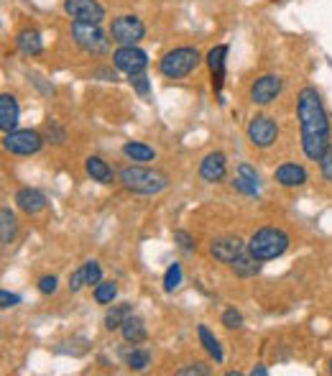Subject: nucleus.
I'll return each mask as SVG.
<instances>
[{"instance_id": "obj_5", "label": "nucleus", "mask_w": 332, "mask_h": 376, "mask_svg": "<svg viewBox=\"0 0 332 376\" xmlns=\"http://www.w3.org/2000/svg\"><path fill=\"white\" fill-rule=\"evenodd\" d=\"M72 39L74 44L80 46L85 54H92V57H103V54L110 52V39L100 29V23H72Z\"/></svg>"}, {"instance_id": "obj_26", "label": "nucleus", "mask_w": 332, "mask_h": 376, "mask_svg": "<svg viewBox=\"0 0 332 376\" xmlns=\"http://www.w3.org/2000/svg\"><path fill=\"white\" fill-rule=\"evenodd\" d=\"M15 236V215L10 213V207H3L0 210V241L3 246H8Z\"/></svg>"}, {"instance_id": "obj_21", "label": "nucleus", "mask_w": 332, "mask_h": 376, "mask_svg": "<svg viewBox=\"0 0 332 376\" xmlns=\"http://www.w3.org/2000/svg\"><path fill=\"white\" fill-rule=\"evenodd\" d=\"M120 333H123V340L126 343H143L146 340V335H148V330H146V325H143V320L140 317H136V315H131L123 323V328H120Z\"/></svg>"}, {"instance_id": "obj_23", "label": "nucleus", "mask_w": 332, "mask_h": 376, "mask_svg": "<svg viewBox=\"0 0 332 376\" xmlns=\"http://www.w3.org/2000/svg\"><path fill=\"white\" fill-rule=\"evenodd\" d=\"M131 315H133V305L131 302L113 305L110 310L105 312V328H108V330H120V328H123V323H126Z\"/></svg>"}, {"instance_id": "obj_27", "label": "nucleus", "mask_w": 332, "mask_h": 376, "mask_svg": "<svg viewBox=\"0 0 332 376\" xmlns=\"http://www.w3.org/2000/svg\"><path fill=\"white\" fill-rule=\"evenodd\" d=\"M92 297H95L97 305H113V300L118 297V284L115 281H100L92 289Z\"/></svg>"}, {"instance_id": "obj_30", "label": "nucleus", "mask_w": 332, "mask_h": 376, "mask_svg": "<svg viewBox=\"0 0 332 376\" xmlns=\"http://www.w3.org/2000/svg\"><path fill=\"white\" fill-rule=\"evenodd\" d=\"M85 277H87V284L92 287V284H100L103 281V266L97 264L95 258H89V261H85Z\"/></svg>"}, {"instance_id": "obj_36", "label": "nucleus", "mask_w": 332, "mask_h": 376, "mask_svg": "<svg viewBox=\"0 0 332 376\" xmlns=\"http://www.w3.org/2000/svg\"><path fill=\"white\" fill-rule=\"evenodd\" d=\"M174 241L179 244V249H185V251L197 249V241H194V236H189L187 230H174Z\"/></svg>"}, {"instance_id": "obj_11", "label": "nucleus", "mask_w": 332, "mask_h": 376, "mask_svg": "<svg viewBox=\"0 0 332 376\" xmlns=\"http://www.w3.org/2000/svg\"><path fill=\"white\" fill-rule=\"evenodd\" d=\"M205 62H207V67H210V74H212L215 95L220 97V103H225V100H222V85H225V67H228V46L225 44L212 46V49L207 52Z\"/></svg>"}, {"instance_id": "obj_2", "label": "nucleus", "mask_w": 332, "mask_h": 376, "mask_svg": "<svg viewBox=\"0 0 332 376\" xmlns=\"http://www.w3.org/2000/svg\"><path fill=\"white\" fill-rule=\"evenodd\" d=\"M120 185L128 192L136 195H159L169 187V177L159 169H148V167H126L118 174Z\"/></svg>"}, {"instance_id": "obj_38", "label": "nucleus", "mask_w": 332, "mask_h": 376, "mask_svg": "<svg viewBox=\"0 0 332 376\" xmlns=\"http://www.w3.org/2000/svg\"><path fill=\"white\" fill-rule=\"evenodd\" d=\"M0 302H3V307H15V305L21 302V297L18 295H10V292H8V289H3V292H0Z\"/></svg>"}, {"instance_id": "obj_15", "label": "nucleus", "mask_w": 332, "mask_h": 376, "mask_svg": "<svg viewBox=\"0 0 332 376\" xmlns=\"http://www.w3.org/2000/svg\"><path fill=\"white\" fill-rule=\"evenodd\" d=\"M273 179H276L281 187H289V190H291V187L307 185L310 174H307V169H304L302 164L287 162V164H281V167H276V172H273Z\"/></svg>"}, {"instance_id": "obj_28", "label": "nucleus", "mask_w": 332, "mask_h": 376, "mask_svg": "<svg viewBox=\"0 0 332 376\" xmlns=\"http://www.w3.org/2000/svg\"><path fill=\"white\" fill-rule=\"evenodd\" d=\"M126 363L131 371H146L148 363H151V354H148V351H140V348H133L131 354L126 356Z\"/></svg>"}, {"instance_id": "obj_9", "label": "nucleus", "mask_w": 332, "mask_h": 376, "mask_svg": "<svg viewBox=\"0 0 332 376\" xmlns=\"http://www.w3.org/2000/svg\"><path fill=\"white\" fill-rule=\"evenodd\" d=\"M279 139V125L271 116H256V118L248 123V141H251L256 148H268L276 144Z\"/></svg>"}, {"instance_id": "obj_17", "label": "nucleus", "mask_w": 332, "mask_h": 376, "mask_svg": "<svg viewBox=\"0 0 332 376\" xmlns=\"http://www.w3.org/2000/svg\"><path fill=\"white\" fill-rule=\"evenodd\" d=\"M18 118H21V108H18V100L10 92H3L0 95V128L3 133H10L18 128Z\"/></svg>"}, {"instance_id": "obj_20", "label": "nucleus", "mask_w": 332, "mask_h": 376, "mask_svg": "<svg viewBox=\"0 0 332 376\" xmlns=\"http://www.w3.org/2000/svg\"><path fill=\"white\" fill-rule=\"evenodd\" d=\"M85 169H87V174L95 182H100V185H113V179H115V172H113V167L105 159H100V156H89L87 162H85Z\"/></svg>"}, {"instance_id": "obj_12", "label": "nucleus", "mask_w": 332, "mask_h": 376, "mask_svg": "<svg viewBox=\"0 0 332 376\" xmlns=\"http://www.w3.org/2000/svg\"><path fill=\"white\" fill-rule=\"evenodd\" d=\"M284 82L279 74H264L259 80H253L251 85V103L253 105H268L279 97Z\"/></svg>"}, {"instance_id": "obj_33", "label": "nucleus", "mask_w": 332, "mask_h": 376, "mask_svg": "<svg viewBox=\"0 0 332 376\" xmlns=\"http://www.w3.org/2000/svg\"><path fill=\"white\" fill-rule=\"evenodd\" d=\"M179 376H207L210 374V366L207 363H187L182 369H177Z\"/></svg>"}, {"instance_id": "obj_13", "label": "nucleus", "mask_w": 332, "mask_h": 376, "mask_svg": "<svg viewBox=\"0 0 332 376\" xmlns=\"http://www.w3.org/2000/svg\"><path fill=\"white\" fill-rule=\"evenodd\" d=\"M245 249H248V244H243L238 236L215 238L212 244H210V253H212L215 261H220V264H233Z\"/></svg>"}, {"instance_id": "obj_34", "label": "nucleus", "mask_w": 332, "mask_h": 376, "mask_svg": "<svg viewBox=\"0 0 332 376\" xmlns=\"http://www.w3.org/2000/svg\"><path fill=\"white\" fill-rule=\"evenodd\" d=\"M82 287H87V277H85V266H80L77 272L69 274V292H80Z\"/></svg>"}, {"instance_id": "obj_1", "label": "nucleus", "mask_w": 332, "mask_h": 376, "mask_svg": "<svg viewBox=\"0 0 332 376\" xmlns=\"http://www.w3.org/2000/svg\"><path fill=\"white\" fill-rule=\"evenodd\" d=\"M296 118H299V131H302V148L307 159L319 162L330 146V116L325 111L322 95L315 88H304L296 95Z\"/></svg>"}, {"instance_id": "obj_10", "label": "nucleus", "mask_w": 332, "mask_h": 376, "mask_svg": "<svg viewBox=\"0 0 332 376\" xmlns=\"http://www.w3.org/2000/svg\"><path fill=\"white\" fill-rule=\"evenodd\" d=\"M64 13L72 21L82 23H103L105 8L97 0H64Z\"/></svg>"}, {"instance_id": "obj_18", "label": "nucleus", "mask_w": 332, "mask_h": 376, "mask_svg": "<svg viewBox=\"0 0 332 376\" xmlns=\"http://www.w3.org/2000/svg\"><path fill=\"white\" fill-rule=\"evenodd\" d=\"M233 187H236L238 192L248 195V197H256V195H259L261 179H259V174H256V169H253L251 164H240V167H238V174H236V179H233Z\"/></svg>"}, {"instance_id": "obj_22", "label": "nucleus", "mask_w": 332, "mask_h": 376, "mask_svg": "<svg viewBox=\"0 0 332 376\" xmlns=\"http://www.w3.org/2000/svg\"><path fill=\"white\" fill-rule=\"evenodd\" d=\"M197 335H199V343H202V348H205L207 354L212 356L215 361L222 363L225 361V354H222V346H220V340L215 338L212 330L207 328V325H197Z\"/></svg>"}, {"instance_id": "obj_39", "label": "nucleus", "mask_w": 332, "mask_h": 376, "mask_svg": "<svg viewBox=\"0 0 332 376\" xmlns=\"http://www.w3.org/2000/svg\"><path fill=\"white\" fill-rule=\"evenodd\" d=\"M95 77H103V80L108 82V80H115V72H113V69H105V67H103V69H95Z\"/></svg>"}, {"instance_id": "obj_41", "label": "nucleus", "mask_w": 332, "mask_h": 376, "mask_svg": "<svg viewBox=\"0 0 332 376\" xmlns=\"http://www.w3.org/2000/svg\"><path fill=\"white\" fill-rule=\"evenodd\" d=\"M330 374H332V361H330Z\"/></svg>"}, {"instance_id": "obj_37", "label": "nucleus", "mask_w": 332, "mask_h": 376, "mask_svg": "<svg viewBox=\"0 0 332 376\" xmlns=\"http://www.w3.org/2000/svg\"><path fill=\"white\" fill-rule=\"evenodd\" d=\"M57 287H59V281H57V277H41V279H38V292H41V295H54V292H57Z\"/></svg>"}, {"instance_id": "obj_32", "label": "nucleus", "mask_w": 332, "mask_h": 376, "mask_svg": "<svg viewBox=\"0 0 332 376\" xmlns=\"http://www.w3.org/2000/svg\"><path fill=\"white\" fill-rule=\"evenodd\" d=\"M319 172H322V177L332 185V144L325 148V154L319 156Z\"/></svg>"}, {"instance_id": "obj_19", "label": "nucleus", "mask_w": 332, "mask_h": 376, "mask_svg": "<svg viewBox=\"0 0 332 376\" xmlns=\"http://www.w3.org/2000/svg\"><path fill=\"white\" fill-rule=\"evenodd\" d=\"M15 49L23 57H38V54L44 52V39H41V34L36 29H23L15 36Z\"/></svg>"}, {"instance_id": "obj_8", "label": "nucleus", "mask_w": 332, "mask_h": 376, "mask_svg": "<svg viewBox=\"0 0 332 376\" xmlns=\"http://www.w3.org/2000/svg\"><path fill=\"white\" fill-rule=\"evenodd\" d=\"M113 67H115L118 72H126L128 77L138 72H146L148 54L143 52V49H138V46H118V49L113 52Z\"/></svg>"}, {"instance_id": "obj_35", "label": "nucleus", "mask_w": 332, "mask_h": 376, "mask_svg": "<svg viewBox=\"0 0 332 376\" xmlns=\"http://www.w3.org/2000/svg\"><path fill=\"white\" fill-rule=\"evenodd\" d=\"M133 85V88H136V92H138L140 97H148V88H151V85H148V77L143 72H138V74H131V80H128Z\"/></svg>"}, {"instance_id": "obj_16", "label": "nucleus", "mask_w": 332, "mask_h": 376, "mask_svg": "<svg viewBox=\"0 0 332 376\" xmlns=\"http://www.w3.org/2000/svg\"><path fill=\"white\" fill-rule=\"evenodd\" d=\"M15 205L26 215H38L46 207V195L36 187H21L15 192Z\"/></svg>"}, {"instance_id": "obj_3", "label": "nucleus", "mask_w": 332, "mask_h": 376, "mask_svg": "<svg viewBox=\"0 0 332 376\" xmlns=\"http://www.w3.org/2000/svg\"><path fill=\"white\" fill-rule=\"evenodd\" d=\"M202 64V54L194 46H177L159 60V72L166 80H185Z\"/></svg>"}, {"instance_id": "obj_31", "label": "nucleus", "mask_w": 332, "mask_h": 376, "mask_svg": "<svg viewBox=\"0 0 332 376\" xmlns=\"http://www.w3.org/2000/svg\"><path fill=\"white\" fill-rule=\"evenodd\" d=\"M222 325H225L228 330H238V328H243V315H240L236 307H230V310L222 312Z\"/></svg>"}, {"instance_id": "obj_4", "label": "nucleus", "mask_w": 332, "mask_h": 376, "mask_svg": "<svg viewBox=\"0 0 332 376\" xmlns=\"http://www.w3.org/2000/svg\"><path fill=\"white\" fill-rule=\"evenodd\" d=\"M287 249H289L287 230L271 228V225L256 230V233L251 236V241H248V251H251L259 261H271V258L284 256Z\"/></svg>"}, {"instance_id": "obj_40", "label": "nucleus", "mask_w": 332, "mask_h": 376, "mask_svg": "<svg viewBox=\"0 0 332 376\" xmlns=\"http://www.w3.org/2000/svg\"><path fill=\"white\" fill-rule=\"evenodd\" d=\"M251 374H253V376H266V374H268V369H266L264 363H259V366H256V369H253Z\"/></svg>"}, {"instance_id": "obj_24", "label": "nucleus", "mask_w": 332, "mask_h": 376, "mask_svg": "<svg viewBox=\"0 0 332 376\" xmlns=\"http://www.w3.org/2000/svg\"><path fill=\"white\" fill-rule=\"evenodd\" d=\"M230 266H233V272H236L238 277H253V274L261 272V261L253 256L248 249H245L243 253H240V256H238Z\"/></svg>"}, {"instance_id": "obj_6", "label": "nucleus", "mask_w": 332, "mask_h": 376, "mask_svg": "<svg viewBox=\"0 0 332 376\" xmlns=\"http://www.w3.org/2000/svg\"><path fill=\"white\" fill-rule=\"evenodd\" d=\"M143 36H146V26H143V21H140L138 15L126 13V15L113 18L110 39L118 46H136Z\"/></svg>"}, {"instance_id": "obj_25", "label": "nucleus", "mask_w": 332, "mask_h": 376, "mask_svg": "<svg viewBox=\"0 0 332 376\" xmlns=\"http://www.w3.org/2000/svg\"><path fill=\"white\" fill-rule=\"evenodd\" d=\"M123 154L128 159H133V162H154L156 159V151L148 144H143V141H128L123 146Z\"/></svg>"}, {"instance_id": "obj_7", "label": "nucleus", "mask_w": 332, "mask_h": 376, "mask_svg": "<svg viewBox=\"0 0 332 376\" xmlns=\"http://www.w3.org/2000/svg\"><path fill=\"white\" fill-rule=\"evenodd\" d=\"M3 146H6V151H10V154H15V156H31L41 151L44 136L38 131H31V128H15V131L6 133Z\"/></svg>"}, {"instance_id": "obj_14", "label": "nucleus", "mask_w": 332, "mask_h": 376, "mask_svg": "<svg viewBox=\"0 0 332 376\" xmlns=\"http://www.w3.org/2000/svg\"><path fill=\"white\" fill-rule=\"evenodd\" d=\"M199 177L215 185V182H222V179L228 177V159L222 151H212V154H207L199 164Z\"/></svg>"}, {"instance_id": "obj_29", "label": "nucleus", "mask_w": 332, "mask_h": 376, "mask_svg": "<svg viewBox=\"0 0 332 376\" xmlns=\"http://www.w3.org/2000/svg\"><path fill=\"white\" fill-rule=\"evenodd\" d=\"M182 277H185V272H182V264H179V261H174V264L166 269V274H164V292H174V289L182 284Z\"/></svg>"}]
</instances>
